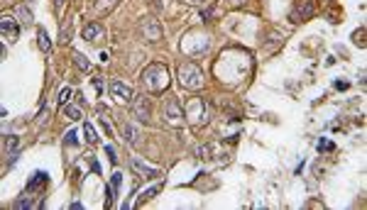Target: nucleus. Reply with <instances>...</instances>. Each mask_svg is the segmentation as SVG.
<instances>
[{
	"mask_svg": "<svg viewBox=\"0 0 367 210\" xmlns=\"http://www.w3.org/2000/svg\"><path fill=\"white\" fill-rule=\"evenodd\" d=\"M142 88L150 93H164L169 88V71L162 64H150L142 71Z\"/></svg>",
	"mask_w": 367,
	"mask_h": 210,
	"instance_id": "obj_1",
	"label": "nucleus"
},
{
	"mask_svg": "<svg viewBox=\"0 0 367 210\" xmlns=\"http://www.w3.org/2000/svg\"><path fill=\"white\" fill-rule=\"evenodd\" d=\"M179 83L188 91H198L204 86V71L196 64H191V61L184 64V66H179Z\"/></svg>",
	"mask_w": 367,
	"mask_h": 210,
	"instance_id": "obj_2",
	"label": "nucleus"
},
{
	"mask_svg": "<svg viewBox=\"0 0 367 210\" xmlns=\"http://www.w3.org/2000/svg\"><path fill=\"white\" fill-rule=\"evenodd\" d=\"M184 117H186L191 125L201 127V125H206V122H208V105L201 100V98L188 100V103H186V108H184Z\"/></svg>",
	"mask_w": 367,
	"mask_h": 210,
	"instance_id": "obj_3",
	"label": "nucleus"
},
{
	"mask_svg": "<svg viewBox=\"0 0 367 210\" xmlns=\"http://www.w3.org/2000/svg\"><path fill=\"white\" fill-rule=\"evenodd\" d=\"M184 108L179 100H169L166 105H164V122L166 125H172V127H182L184 125Z\"/></svg>",
	"mask_w": 367,
	"mask_h": 210,
	"instance_id": "obj_4",
	"label": "nucleus"
},
{
	"mask_svg": "<svg viewBox=\"0 0 367 210\" xmlns=\"http://www.w3.org/2000/svg\"><path fill=\"white\" fill-rule=\"evenodd\" d=\"M314 12H316L314 0H301L296 7L292 10L289 20H292V22H306V20H311V17H314Z\"/></svg>",
	"mask_w": 367,
	"mask_h": 210,
	"instance_id": "obj_5",
	"label": "nucleus"
},
{
	"mask_svg": "<svg viewBox=\"0 0 367 210\" xmlns=\"http://www.w3.org/2000/svg\"><path fill=\"white\" fill-rule=\"evenodd\" d=\"M110 93L120 103H132V98H135V91L128 83H122V81H110Z\"/></svg>",
	"mask_w": 367,
	"mask_h": 210,
	"instance_id": "obj_6",
	"label": "nucleus"
},
{
	"mask_svg": "<svg viewBox=\"0 0 367 210\" xmlns=\"http://www.w3.org/2000/svg\"><path fill=\"white\" fill-rule=\"evenodd\" d=\"M81 37H84L86 42H100V39L106 37V29H103L100 22H86L84 29H81Z\"/></svg>",
	"mask_w": 367,
	"mask_h": 210,
	"instance_id": "obj_7",
	"label": "nucleus"
},
{
	"mask_svg": "<svg viewBox=\"0 0 367 210\" xmlns=\"http://www.w3.org/2000/svg\"><path fill=\"white\" fill-rule=\"evenodd\" d=\"M132 113L138 117L140 122H150V100L144 98V95H140V98H132Z\"/></svg>",
	"mask_w": 367,
	"mask_h": 210,
	"instance_id": "obj_8",
	"label": "nucleus"
},
{
	"mask_svg": "<svg viewBox=\"0 0 367 210\" xmlns=\"http://www.w3.org/2000/svg\"><path fill=\"white\" fill-rule=\"evenodd\" d=\"M130 166H132L138 174H142L144 179H157V176H160V171H157L154 166H147V164H142L140 159H130Z\"/></svg>",
	"mask_w": 367,
	"mask_h": 210,
	"instance_id": "obj_9",
	"label": "nucleus"
},
{
	"mask_svg": "<svg viewBox=\"0 0 367 210\" xmlns=\"http://www.w3.org/2000/svg\"><path fill=\"white\" fill-rule=\"evenodd\" d=\"M46 174L44 171H34L32 174V179H30V184H27V193H32V191H42L46 186Z\"/></svg>",
	"mask_w": 367,
	"mask_h": 210,
	"instance_id": "obj_10",
	"label": "nucleus"
},
{
	"mask_svg": "<svg viewBox=\"0 0 367 210\" xmlns=\"http://www.w3.org/2000/svg\"><path fill=\"white\" fill-rule=\"evenodd\" d=\"M0 29H2V34L10 37V39H18V34H20V29H18V24H15L12 17H2V20H0Z\"/></svg>",
	"mask_w": 367,
	"mask_h": 210,
	"instance_id": "obj_11",
	"label": "nucleus"
},
{
	"mask_svg": "<svg viewBox=\"0 0 367 210\" xmlns=\"http://www.w3.org/2000/svg\"><path fill=\"white\" fill-rule=\"evenodd\" d=\"M142 29L150 34V39H160L162 37V27L154 22V20H144V22H142Z\"/></svg>",
	"mask_w": 367,
	"mask_h": 210,
	"instance_id": "obj_12",
	"label": "nucleus"
},
{
	"mask_svg": "<svg viewBox=\"0 0 367 210\" xmlns=\"http://www.w3.org/2000/svg\"><path fill=\"white\" fill-rule=\"evenodd\" d=\"M122 137L128 140V144H138L140 130L135 127V125H122Z\"/></svg>",
	"mask_w": 367,
	"mask_h": 210,
	"instance_id": "obj_13",
	"label": "nucleus"
},
{
	"mask_svg": "<svg viewBox=\"0 0 367 210\" xmlns=\"http://www.w3.org/2000/svg\"><path fill=\"white\" fill-rule=\"evenodd\" d=\"M115 5H118V0H98V2H96V15H106V12H110Z\"/></svg>",
	"mask_w": 367,
	"mask_h": 210,
	"instance_id": "obj_14",
	"label": "nucleus"
},
{
	"mask_svg": "<svg viewBox=\"0 0 367 210\" xmlns=\"http://www.w3.org/2000/svg\"><path fill=\"white\" fill-rule=\"evenodd\" d=\"M37 39H40V47H42V51H52V39H49L46 29H40V32H37Z\"/></svg>",
	"mask_w": 367,
	"mask_h": 210,
	"instance_id": "obj_15",
	"label": "nucleus"
},
{
	"mask_svg": "<svg viewBox=\"0 0 367 210\" xmlns=\"http://www.w3.org/2000/svg\"><path fill=\"white\" fill-rule=\"evenodd\" d=\"M74 64H76V66H78L81 71H88V69H91V61H88L84 54H78V51L74 54Z\"/></svg>",
	"mask_w": 367,
	"mask_h": 210,
	"instance_id": "obj_16",
	"label": "nucleus"
},
{
	"mask_svg": "<svg viewBox=\"0 0 367 210\" xmlns=\"http://www.w3.org/2000/svg\"><path fill=\"white\" fill-rule=\"evenodd\" d=\"M18 15L22 17L20 22H22V24H27V27H30V24H32V22H34V20H32V10H27V7H20V10H18Z\"/></svg>",
	"mask_w": 367,
	"mask_h": 210,
	"instance_id": "obj_17",
	"label": "nucleus"
},
{
	"mask_svg": "<svg viewBox=\"0 0 367 210\" xmlns=\"http://www.w3.org/2000/svg\"><path fill=\"white\" fill-rule=\"evenodd\" d=\"M84 135H86V142H88V144H96V142H98V137H96V130H93L88 122L84 125Z\"/></svg>",
	"mask_w": 367,
	"mask_h": 210,
	"instance_id": "obj_18",
	"label": "nucleus"
},
{
	"mask_svg": "<svg viewBox=\"0 0 367 210\" xmlns=\"http://www.w3.org/2000/svg\"><path fill=\"white\" fill-rule=\"evenodd\" d=\"M64 113L69 115V120H81V110L76 105H64Z\"/></svg>",
	"mask_w": 367,
	"mask_h": 210,
	"instance_id": "obj_19",
	"label": "nucleus"
},
{
	"mask_svg": "<svg viewBox=\"0 0 367 210\" xmlns=\"http://www.w3.org/2000/svg\"><path fill=\"white\" fill-rule=\"evenodd\" d=\"M71 95H74V91H71V88H64V91L59 93V103H62V105H69Z\"/></svg>",
	"mask_w": 367,
	"mask_h": 210,
	"instance_id": "obj_20",
	"label": "nucleus"
},
{
	"mask_svg": "<svg viewBox=\"0 0 367 210\" xmlns=\"http://www.w3.org/2000/svg\"><path fill=\"white\" fill-rule=\"evenodd\" d=\"M196 154H198V159H208V157H210V147H208V144L198 147V149H196Z\"/></svg>",
	"mask_w": 367,
	"mask_h": 210,
	"instance_id": "obj_21",
	"label": "nucleus"
},
{
	"mask_svg": "<svg viewBox=\"0 0 367 210\" xmlns=\"http://www.w3.org/2000/svg\"><path fill=\"white\" fill-rule=\"evenodd\" d=\"M318 149H326V152H333V149H336V144H333V142H328V140H321V142H318Z\"/></svg>",
	"mask_w": 367,
	"mask_h": 210,
	"instance_id": "obj_22",
	"label": "nucleus"
},
{
	"mask_svg": "<svg viewBox=\"0 0 367 210\" xmlns=\"http://www.w3.org/2000/svg\"><path fill=\"white\" fill-rule=\"evenodd\" d=\"M64 142H66V144H76V130H69V132H66V137H64Z\"/></svg>",
	"mask_w": 367,
	"mask_h": 210,
	"instance_id": "obj_23",
	"label": "nucleus"
},
{
	"mask_svg": "<svg viewBox=\"0 0 367 210\" xmlns=\"http://www.w3.org/2000/svg\"><path fill=\"white\" fill-rule=\"evenodd\" d=\"M120 181H122V176H120V174L115 171V174H113V181H110V186H113V191H118V188H120Z\"/></svg>",
	"mask_w": 367,
	"mask_h": 210,
	"instance_id": "obj_24",
	"label": "nucleus"
},
{
	"mask_svg": "<svg viewBox=\"0 0 367 210\" xmlns=\"http://www.w3.org/2000/svg\"><path fill=\"white\" fill-rule=\"evenodd\" d=\"M62 42H64V44L71 42V27H64V29H62Z\"/></svg>",
	"mask_w": 367,
	"mask_h": 210,
	"instance_id": "obj_25",
	"label": "nucleus"
},
{
	"mask_svg": "<svg viewBox=\"0 0 367 210\" xmlns=\"http://www.w3.org/2000/svg\"><path fill=\"white\" fill-rule=\"evenodd\" d=\"M106 154H108V159H110V164H115V162H118V157H115V149H113V147H110V144L106 147Z\"/></svg>",
	"mask_w": 367,
	"mask_h": 210,
	"instance_id": "obj_26",
	"label": "nucleus"
},
{
	"mask_svg": "<svg viewBox=\"0 0 367 210\" xmlns=\"http://www.w3.org/2000/svg\"><path fill=\"white\" fill-rule=\"evenodd\" d=\"M160 193V186H154V188H150V191H144L142 193V198H152V196H157Z\"/></svg>",
	"mask_w": 367,
	"mask_h": 210,
	"instance_id": "obj_27",
	"label": "nucleus"
},
{
	"mask_svg": "<svg viewBox=\"0 0 367 210\" xmlns=\"http://www.w3.org/2000/svg\"><path fill=\"white\" fill-rule=\"evenodd\" d=\"M62 7H64V0H54V10H56V15L62 12Z\"/></svg>",
	"mask_w": 367,
	"mask_h": 210,
	"instance_id": "obj_28",
	"label": "nucleus"
},
{
	"mask_svg": "<svg viewBox=\"0 0 367 210\" xmlns=\"http://www.w3.org/2000/svg\"><path fill=\"white\" fill-rule=\"evenodd\" d=\"M8 144V149H15V144H18V137H10V140L5 142Z\"/></svg>",
	"mask_w": 367,
	"mask_h": 210,
	"instance_id": "obj_29",
	"label": "nucleus"
},
{
	"mask_svg": "<svg viewBox=\"0 0 367 210\" xmlns=\"http://www.w3.org/2000/svg\"><path fill=\"white\" fill-rule=\"evenodd\" d=\"M213 15V10H201V20H208Z\"/></svg>",
	"mask_w": 367,
	"mask_h": 210,
	"instance_id": "obj_30",
	"label": "nucleus"
},
{
	"mask_svg": "<svg viewBox=\"0 0 367 210\" xmlns=\"http://www.w3.org/2000/svg\"><path fill=\"white\" fill-rule=\"evenodd\" d=\"M336 88H338V91H345V88H348V83H345V81H338V83H336Z\"/></svg>",
	"mask_w": 367,
	"mask_h": 210,
	"instance_id": "obj_31",
	"label": "nucleus"
},
{
	"mask_svg": "<svg viewBox=\"0 0 367 210\" xmlns=\"http://www.w3.org/2000/svg\"><path fill=\"white\" fill-rule=\"evenodd\" d=\"M242 2H245V0H230V5H232V7H238V5H242Z\"/></svg>",
	"mask_w": 367,
	"mask_h": 210,
	"instance_id": "obj_32",
	"label": "nucleus"
},
{
	"mask_svg": "<svg viewBox=\"0 0 367 210\" xmlns=\"http://www.w3.org/2000/svg\"><path fill=\"white\" fill-rule=\"evenodd\" d=\"M186 2H191V5H201V2H206V0H186Z\"/></svg>",
	"mask_w": 367,
	"mask_h": 210,
	"instance_id": "obj_33",
	"label": "nucleus"
}]
</instances>
